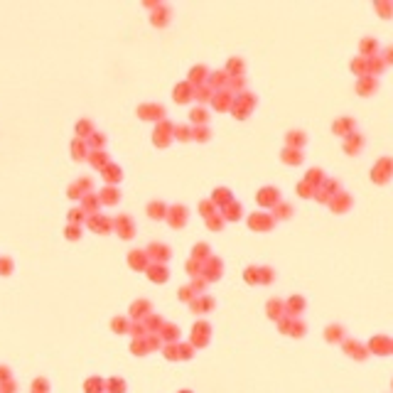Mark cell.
<instances>
[{"mask_svg": "<svg viewBox=\"0 0 393 393\" xmlns=\"http://www.w3.org/2000/svg\"><path fill=\"white\" fill-rule=\"evenodd\" d=\"M344 351H347L351 359H359V361H364L369 357V349L364 347V344H359L357 339H347V342H344Z\"/></svg>", "mask_w": 393, "mask_h": 393, "instance_id": "3957f363", "label": "cell"}, {"mask_svg": "<svg viewBox=\"0 0 393 393\" xmlns=\"http://www.w3.org/2000/svg\"><path fill=\"white\" fill-rule=\"evenodd\" d=\"M246 280H248V283H256V280H258V270H256V268H248V270H246Z\"/></svg>", "mask_w": 393, "mask_h": 393, "instance_id": "7402d4cb", "label": "cell"}, {"mask_svg": "<svg viewBox=\"0 0 393 393\" xmlns=\"http://www.w3.org/2000/svg\"><path fill=\"white\" fill-rule=\"evenodd\" d=\"M391 386H393V383H391Z\"/></svg>", "mask_w": 393, "mask_h": 393, "instance_id": "484cf974", "label": "cell"}, {"mask_svg": "<svg viewBox=\"0 0 393 393\" xmlns=\"http://www.w3.org/2000/svg\"><path fill=\"white\" fill-rule=\"evenodd\" d=\"M248 224H251V229H260V231H268L270 226H273V216H268V214H253Z\"/></svg>", "mask_w": 393, "mask_h": 393, "instance_id": "277c9868", "label": "cell"}, {"mask_svg": "<svg viewBox=\"0 0 393 393\" xmlns=\"http://www.w3.org/2000/svg\"><path fill=\"white\" fill-rule=\"evenodd\" d=\"M349 204H351V199H349V194H334V199H329V207L334 209V212H344V209H349Z\"/></svg>", "mask_w": 393, "mask_h": 393, "instance_id": "8992f818", "label": "cell"}, {"mask_svg": "<svg viewBox=\"0 0 393 393\" xmlns=\"http://www.w3.org/2000/svg\"><path fill=\"white\" fill-rule=\"evenodd\" d=\"M386 62H393V47H388V49H386Z\"/></svg>", "mask_w": 393, "mask_h": 393, "instance_id": "cb8c5ba5", "label": "cell"}, {"mask_svg": "<svg viewBox=\"0 0 393 393\" xmlns=\"http://www.w3.org/2000/svg\"><path fill=\"white\" fill-rule=\"evenodd\" d=\"M373 89H376V81L371 77H361L359 84H357V91H359V93H371Z\"/></svg>", "mask_w": 393, "mask_h": 393, "instance_id": "8fae6325", "label": "cell"}, {"mask_svg": "<svg viewBox=\"0 0 393 393\" xmlns=\"http://www.w3.org/2000/svg\"><path fill=\"white\" fill-rule=\"evenodd\" d=\"M361 145H364V140H361V135H349L347 143H344V150L347 153H359Z\"/></svg>", "mask_w": 393, "mask_h": 393, "instance_id": "9c48e42d", "label": "cell"}, {"mask_svg": "<svg viewBox=\"0 0 393 393\" xmlns=\"http://www.w3.org/2000/svg\"><path fill=\"white\" fill-rule=\"evenodd\" d=\"M351 128H354V121H351V118H339L337 123H334V133L347 135Z\"/></svg>", "mask_w": 393, "mask_h": 393, "instance_id": "7c38bea8", "label": "cell"}, {"mask_svg": "<svg viewBox=\"0 0 393 393\" xmlns=\"http://www.w3.org/2000/svg\"><path fill=\"white\" fill-rule=\"evenodd\" d=\"M351 69L359 71V74H366V71H369V59H364V57L354 59V62H351Z\"/></svg>", "mask_w": 393, "mask_h": 393, "instance_id": "5bb4252c", "label": "cell"}, {"mask_svg": "<svg viewBox=\"0 0 393 393\" xmlns=\"http://www.w3.org/2000/svg\"><path fill=\"white\" fill-rule=\"evenodd\" d=\"M322 177H325V175H322V170H310V172H307V184H317V182H322Z\"/></svg>", "mask_w": 393, "mask_h": 393, "instance_id": "e0dca14e", "label": "cell"}, {"mask_svg": "<svg viewBox=\"0 0 393 393\" xmlns=\"http://www.w3.org/2000/svg\"><path fill=\"white\" fill-rule=\"evenodd\" d=\"M285 307H288V314H290V317H295V314H300L305 310V300L300 297V295H292Z\"/></svg>", "mask_w": 393, "mask_h": 393, "instance_id": "52a82bcc", "label": "cell"}, {"mask_svg": "<svg viewBox=\"0 0 393 393\" xmlns=\"http://www.w3.org/2000/svg\"><path fill=\"white\" fill-rule=\"evenodd\" d=\"M297 192H300L303 197H310V194H314V187L312 184H307V182H303V184L297 187Z\"/></svg>", "mask_w": 393, "mask_h": 393, "instance_id": "44dd1931", "label": "cell"}, {"mask_svg": "<svg viewBox=\"0 0 393 393\" xmlns=\"http://www.w3.org/2000/svg\"><path fill=\"white\" fill-rule=\"evenodd\" d=\"M290 204H275V216H280V219H288L290 216Z\"/></svg>", "mask_w": 393, "mask_h": 393, "instance_id": "d6986e66", "label": "cell"}, {"mask_svg": "<svg viewBox=\"0 0 393 393\" xmlns=\"http://www.w3.org/2000/svg\"><path fill=\"white\" fill-rule=\"evenodd\" d=\"M288 143H290V147L303 145V143H305V133H300V130H297V133H295V130H290V133H288Z\"/></svg>", "mask_w": 393, "mask_h": 393, "instance_id": "2e32d148", "label": "cell"}, {"mask_svg": "<svg viewBox=\"0 0 393 393\" xmlns=\"http://www.w3.org/2000/svg\"><path fill=\"white\" fill-rule=\"evenodd\" d=\"M258 202L266 204V207H275V204H278V190H273V187L260 190L258 192Z\"/></svg>", "mask_w": 393, "mask_h": 393, "instance_id": "5b68a950", "label": "cell"}, {"mask_svg": "<svg viewBox=\"0 0 393 393\" xmlns=\"http://www.w3.org/2000/svg\"><path fill=\"white\" fill-rule=\"evenodd\" d=\"M391 175H393V160H391V157H383V160H379V162L373 165V170H371V180H373V182H386Z\"/></svg>", "mask_w": 393, "mask_h": 393, "instance_id": "6da1fadb", "label": "cell"}, {"mask_svg": "<svg viewBox=\"0 0 393 393\" xmlns=\"http://www.w3.org/2000/svg\"><path fill=\"white\" fill-rule=\"evenodd\" d=\"M268 314L273 317V320H280L283 317V303L280 300H270L268 303Z\"/></svg>", "mask_w": 393, "mask_h": 393, "instance_id": "4fadbf2b", "label": "cell"}, {"mask_svg": "<svg viewBox=\"0 0 393 393\" xmlns=\"http://www.w3.org/2000/svg\"><path fill=\"white\" fill-rule=\"evenodd\" d=\"M325 339L327 342H342V339H344V327L342 325H329L325 329Z\"/></svg>", "mask_w": 393, "mask_h": 393, "instance_id": "ba28073f", "label": "cell"}, {"mask_svg": "<svg viewBox=\"0 0 393 393\" xmlns=\"http://www.w3.org/2000/svg\"><path fill=\"white\" fill-rule=\"evenodd\" d=\"M391 351H393V344H391Z\"/></svg>", "mask_w": 393, "mask_h": 393, "instance_id": "d4e9b609", "label": "cell"}, {"mask_svg": "<svg viewBox=\"0 0 393 393\" xmlns=\"http://www.w3.org/2000/svg\"><path fill=\"white\" fill-rule=\"evenodd\" d=\"M325 187H327V192H332V194H334V192L339 190V184H337V182H332V180H327V182H325Z\"/></svg>", "mask_w": 393, "mask_h": 393, "instance_id": "603a6c76", "label": "cell"}, {"mask_svg": "<svg viewBox=\"0 0 393 393\" xmlns=\"http://www.w3.org/2000/svg\"><path fill=\"white\" fill-rule=\"evenodd\" d=\"M283 160H285L288 165H297V162L303 160V155H300V150H297V147H285V153H283Z\"/></svg>", "mask_w": 393, "mask_h": 393, "instance_id": "30bf717a", "label": "cell"}, {"mask_svg": "<svg viewBox=\"0 0 393 393\" xmlns=\"http://www.w3.org/2000/svg\"><path fill=\"white\" fill-rule=\"evenodd\" d=\"M391 344H393V339H388V337H383V334H376V337L369 342V351L371 354H379V357H383V354H391Z\"/></svg>", "mask_w": 393, "mask_h": 393, "instance_id": "7a4b0ae2", "label": "cell"}, {"mask_svg": "<svg viewBox=\"0 0 393 393\" xmlns=\"http://www.w3.org/2000/svg\"><path fill=\"white\" fill-rule=\"evenodd\" d=\"M376 10L381 12L383 17H388V15L393 12V5H391V3H379V5H376Z\"/></svg>", "mask_w": 393, "mask_h": 393, "instance_id": "ffe728a7", "label": "cell"}, {"mask_svg": "<svg viewBox=\"0 0 393 393\" xmlns=\"http://www.w3.org/2000/svg\"><path fill=\"white\" fill-rule=\"evenodd\" d=\"M373 52H376V40H371V37L361 40V54H373Z\"/></svg>", "mask_w": 393, "mask_h": 393, "instance_id": "9a60e30c", "label": "cell"}, {"mask_svg": "<svg viewBox=\"0 0 393 393\" xmlns=\"http://www.w3.org/2000/svg\"><path fill=\"white\" fill-rule=\"evenodd\" d=\"M305 334V325L300 320H292V327H290V337H303Z\"/></svg>", "mask_w": 393, "mask_h": 393, "instance_id": "ac0fdd59", "label": "cell"}]
</instances>
